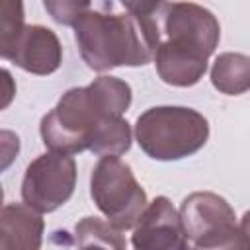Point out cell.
Here are the masks:
<instances>
[{"mask_svg":"<svg viewBox=\"0 0 250 250\" xmlns=\"http://www.w3.org/2000/svg\"><path fill=\"white\" fill-rule=\"evenodd\" d=\"M160 4L125 2L123 12H111L113 4H92L74 23V39L86 66L105 72L150 62L162 41Z\"/></svg>","mask_w":250,"mask_h":250,"instance_id":"cell-1","label":"cell"},{"mask_svg":"<svg viewBox=\"0 0 250 250\" xmlns=\"http://www.w3.org/2000/svg\"><path fill=\"white\" fill-rule=\"evenodd\" d=\"M131 100V86L117 76H98L88 86L66 90L41 119L43 145L68 156L90 150L96 131L107 119L123 117Z\"/></svg>","mask_w":250,"mask_h":250,"instance_id":"cell-2","label":"cell"},{"mask_svg":"<svg viewBox=\"0 0 250 250\" xmlns=\"http://www.w3.org/2000/svg\"><path fill=\"white\" fill-rule=\"evenodd\" d=\"M135 139L152 160H182L203 148L209 139V123L193 107L154 105L137 117Z\"/></svg>","mask_w":250,"mask_h":250,"instance_id":"cell-3","label":"cell"},{"mask_svg":"<svg viewBox=\"0 0 250 250\" xmlns=\"http://www.w3.org/2000/svg\"><path fill=\"white\" fill-rule=\"evenodd\" d=\"M90 195L104 217L119 230L135 229L148 199L131 166L119 156H102L90 174Z\"/></svg>","mask_w":250,"mask_h":250,"instance_id":"cell-4","label":"cell"},{"mask_svg":"<svg viewBox=\"0 0 250 250\" xmlns=\"http://www.w3.org/2000/svg\"><path fill=\"white\" fill-rule=\"evenodd\" d=\"M160 43L209 61L221 39V25L217 18L203 6L188 2L160 4Z\"/></svg>","mask_w":250,"mask_h":250,"instance_id":"cell-5","label":"cell"},{"mask_svg":"<svg viewBox=\"0 0 250 250\" xmlns=\"http://www.w3.org/2000/svg\"><path fill=\"white\" fill-rule=\"evenodd\" d=\"M76 188V162L68 154L45 152L25 168L21 199L37 213H53L64 205Z\"/></svg>","mask_w":250,"mask_h":250,"instance_id":"cell-6","label":"cell"},{"mask_svg":"<svg viewBox=\"0 0 250 250\" xmlns=\"http://www.w3.org/2000/svg\"><path fill=\"white\" fill-rule=\"evenodd\" d=\"M0 55L25 72L47 76L62 62V45L53 29L45 25H25L16 39L0 47Z\"/></svg>","mask_w":250,"mask_h":250,"instance_id":"cell-7","label":"cell"},{"mask_svg":"<svg viewBox=\"0 0 250 250\" xmlns=\"http://www.w3.org/2000/svg\"><path fill=\"white\" fill-rule=\"evenodd\" d=\"M131 244L133 250H191L180 213L164 195L148 203L131 234Z\"/></svg>","mask_w":250,"mask_h":250,"instance_id":"cell-8","label":"cell"},{"mask_svg":"<svg viewBox=\"0 0 250 250\" xmlns=\"http://www.w3.org/2000/svg\"><path fill=\"white\" fill-rule=\"evenodd\" d=\"M180 221L186 230L188 240L193 244L229 229L234 223V209L229 201L213 191H193L180 205Z\"/></svg>","mask_w":250,"mask_h":250,"instance_id":"cell-9","label":"cell"},{"mask_svg":"<svg viewBox=\"0 0 250 250\" xmlns=\"http://www.w3.org/2000/svg\"><path fill=\"white\" fill-rule=\"evenodd\" d=\"M45 223L25 203H6L0 219L2 250H39Z\"/></svg>","mask_w":250,"mask_h":250,"instance_id":"cell-10","label":"cell"},{"mask_svg":"<svg viewBox=\"0 0 250 250\" xmlns=\"http://www.w3.org/2000/svg\"><path fill=\"white\" fill-rule=\"evenodd\" d=\"M211 84L227 96L250 90V57L242 53H221L211 66Z\"/></svg>","mask_w":250,"mask_h":250,"instance_id":"cell-11","label":"cell"},{"mask_svg":"<svg viewBox=\"0 0 250 250\" xmlns=\"http://www.w3.org/2000/svg\"><path fill=\"white\" fill-rule=\"evenodd\" d=\"M131 141L133 131L127 119L111 117L96 131L90 145V152L98 156H121L131 148Z\"/></svg>","mask_w":250,"mask_h":250,"instance_id":"cell-12","label":"cell"},{"mask_svg":"<svg viewBox=\"0 0 250 250\" xmlns=\"http://www.w3.org/2000/svg\"><path fill=\"white\" fill-rule=\"evenodd\" d=\"M191 250H250V240L240 227L232 225L195 242Z\"/></svg>","mask_w":250,"mask_h":250,"instance_id":"cell-13","label":"cell"},{"mask_svg":"<svg viewBox=\"0 0 250 250\" xmlns=\"http://www.w3.org/2000/svg\"><path fill=\"white\" fill-rule=\"evenodd\" d=\"M23 27V4L4 0L0 6V47L16 39Z\"/></svg>","mask_w":250,"mask_h":250,"instance_id":"cell-14","label":"cell"},{"mask_svg":"<svg viewBox=\"0 0 250 250\" xmlns=\"http://www.w3.org/2000/svg\"><path fill=\"white\" fill-rule=\"evenodd\" d=\"M45 10L51 14V18L61 25H72L92 8V2H76V0H45Z\"/></svg>","mask_w":250,"mask_h":250,"instance_id":"cell-15","label":"cell"},{"mask_svg":"<svg viewBox=\"0 0 250 250\" xmlns=\"http://www.w3.org/2000/svg\"><path fill=\"white\" fill-rule=\"evenodd\" d=\"M78 250H125V248H117V246H109V244H98V242H86V244H78Z\"/></svg>","mask_w":250,"mask_h":250,"instance_id":"cell-16","label":"cell"},{"mask_svg":"<svg viewBox=\"0 0 250 250\" xmlns=\"http://www.w3.org/2000/svg\"><path fill=\"white\" fill-rule=\"evenodd\" d=\"M240 229H242V232L248 236V240H250V209L242 215V221H240Z\"/></svg>","mask_w":250,"mask_h":250,"instance_id":"cell-17","label":"cell"}]
</instances>
